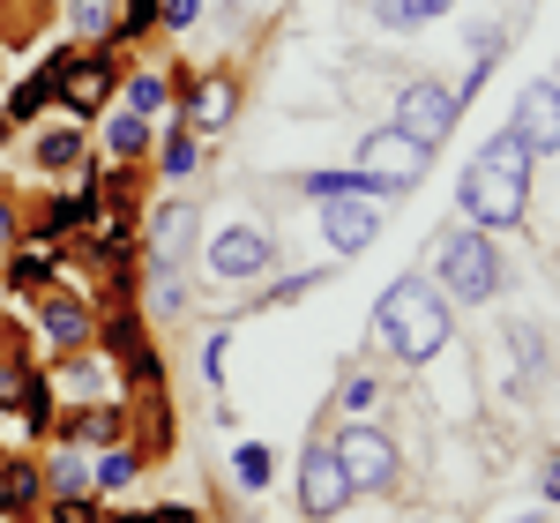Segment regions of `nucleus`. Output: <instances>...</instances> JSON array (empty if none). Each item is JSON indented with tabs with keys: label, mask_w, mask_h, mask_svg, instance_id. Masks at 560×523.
<instances>
[{
	"label": "nucleus",
	"mask_w": 560,
	"mask_h": 523,
	"mask_svg": "<svg viewBox=\"0 0 560 523\" xmlns=\"http://www.w3.org/2000/svg\"><path fill=\"white\" fill-rule=\"evenodd\" d=\"M456 218L478 232H516L530 218V142L516 128L486 135V150L456 173Z\"/></svg>",
	"instance_id": "f257e3e1"
},
{
	"label": "nucleus",
	"mask_w": 560,
	"mask_h": 523,
	"mask_svg": "<svg viewBox=\"0 0 560 523\" xmlns=\"http://www.w3.org/2000/svg\"><path fill=\"white\" fill-rule=\"evenodd\" d=\"M374 337H382L388 359H404V367H427V359H441L448 351V337H456V322H448V300L433 292V277H396L382 300H374Z\"/></svg>",
	"instance_id": "f03ea898"
},
{
	"label": "nucleus",
	"mask_w": 560,
	"mask_h": 523,
	"mask_svg": "<svg viewBox=\"0 0 560 523\" xmlns=\"http://www.w3.org/2000/svg\"><path fill=\"white\" fill-rule=\"evenodd\" d=\"M501 284H509V262L493 247V232L456 224V232L433 247V292L448 306H486V300H501Z\"/></svg>",
	"instance_id": "7ed1b4c3"
},
{
	"label": "nucleus",
	"mask_w": 560,
	"mask_h": 523,
	"mask_svg": "<svg viewBox=\"0 0 560 523\" xmlns=\"http://www.w3.org/2000/svg\"><path fill=\"white\" fill-rule=\"evenodd\" d=\"M351 165H359V173L396 202V195H411V187L427 179L433 150L419 142V135H404V128H366V135H359V150H351Z\"/></svg>",
	"instance_id": "20e7f679"
},
{
	"label": "nucleus",
	"mask_w": 560,
	"mask_h": 523,
	"mask_svg": "<svg viewBox=\"0 0 560 523\" xmlns=\"http://www.w3.org/2000/svg\"><path fill=\"white\" fill-rule=\"evenodd\" d=\"M329 449H337V464H345L351 493H396V479H404L396 441H388L382 427H366V419H351L345 434H329Z\"/></svg>",
	"instance_id": "39448f33"
},
{
	"label": "nucleus",
	"mask_w": 560,
	"mask_h": 523,
	"mask_svg": "<svg viewBox=\"0 0 560 523\" xmlns=\"http://www.w3.org/2000/svg\"><path fill=\"white\" fill-rule=\"evenodd\" d=\"M456 120H464L456 83H441V75H411V83L396 90V120H388V128H404V135H419L427 150H441V142L456 135Z\"/></svg>",
	"instance_id": "423d86ee"
},
{
	"label": "nucleus",
	"mask_w": 560,
	"mask_h": 523,
	"mask_svg": "<svg viewBox=\"0 0 560 523\" xmlns=\"http://www.w3.org/2000/svg\"><path fill=\"white\" fill-rule=\"evenodd\" d=\"M269 262H277V240H269V224H255V218H232L210 240V277L217 284H255V277H269Z\"/></svg>",
	"instance_id": "0eeeda50"
},
{
	"label": "nucleus",
	"mask_w": 560,
	"mask_h": 523,
	"mask_svg": "<svg viewBox=\"0 0 560 523\" xmlns=\"http://www.w3.org/2000/svg\"><path fill=\"white\" fill-rule=\"evenodd\" d=\"M351 501H359V493H351L337 449H329V441H306V456H300V516L306 523H337Z\"/></svg>",
	"instance_id": "6e6552de"
},
{
	"label": "nucleus",
	"mask_w": 560,
	"mask_h": 523,
	"mask_svg": "<svg viewBox=\"0 0 560 523\" xmlns=\"http://www.w3.org/2000/svg\"><path fill=\"white\" fill-rule=\"evenodd\" d=\"M187 255H195V202H158L142 218V262H150V277H179Z\"/></svg>",
	"instance_id": "1a4fd4ad"
},
{
	"label": "nucleus",
	"mask_w": 560,
	"mask_h": 523,
	"mask_svg": "<svg viewBox=\"0 0 560 523\" xmlns=\"http://www.w3.org/2000/svg\"><path fill=\"white\" fill-rule=\"evenodd\" d=\"M322 240H329L337 255H366V247L382 240V202H374V195H329V202H322Z\"/></svg>",
	"instance_id": "9d476101"
},
{
	"label": "nucleus",
	"mask_w": 560,
	"mask_h": 523,
	"mask_svg": "<svg viewBox=\"0 0 560 523\" xmlns=\"http://www.w3.org/2000/svg\"><path fill=\"white\" fill-rule=\"evenodd\" d=\"M113 90H120V60H113V53H75L68 75H60V97H68L75 120H97V113L113 105Z\"/></svg>",
	"instance_id": "9b49d317"
},
{
	"label": "nucleus",
	"mask_w": 560,
	"mask_h": 523,
	"mask_svg": "<svg viewBox=\"0 0 560 523\" xmlns=\"http://www.w3.org/2000/svg\"><path fill=\"white\" fill-rule=\"evenodd\" d=\"M38 329H45V345L60 351V359L97 351V314H90L75 292H38Z\"/></svg>",
	"instance_id": "f8f14e48"
},
{
	"label": "nucleus",
	"mask_w": 560,
	"mask_h": 523,
	"mask_svg": "<svg viewBox=\"0 0 560 523\" xmlns=\"http://www.w3.org/2000/svg\"><path fill=\"white\" fill-rule=\"evenodd\" d=\"M509 128L530 142V158H553V150H560V83H553V75H538V83L516 97Z\"/></svg>",
	"instance_id": "ddd939ff"
},
{
	"label": "nucleus",
	"mask_w": 560,
	"mask_h": 523,
	"mask_svg": "<svg viewBox=\"0 0 560 523\" xmlns=\"http://www.w3.org/2000/svg\"><path fill=\"white\" fill-rule=\"evenodd\" d=\"M179 113H187V128H195V135L232 128V113H240V83H232V75H202V83H195V97H187Z\"/></svg>",
	"instance_id": "4468645a"
},
{
	"label": "nucleus",
	"mask_w": 560,
	"mask_h": 523,
	"mask_svg": "<svg viewBox=\"0 0 560 523\" xmlns=\"http://www.w3.org/2000/svg\"><path fill=\"white\" fill-rule=\"evenodd\" d=\"M135 479H142V449H135L128 434L105 441V449L90 456V493H97V501H105V493H128Z\"/></svg>",
	"instance_id": "2eb2a0df"
},
{
	"label": "nucleus",
	"mask_w": 560,
	"mask_h": 523,
	"mask_svg": "<svg viewBox=\"0 0 560 523\" xmlns=\"http://www.w3.org/2000/svg\"><path fill=\"white\" fill-rule=\"evenodd\" d=\"M45 501V464L38 456H8L0 464V516H31Z\"/></svg>",
	"instance_id": "dca6fc26"
},
{
	"label": "nucleus",
	"mask_w": 560,
	"mask_h": 523,
	"mask_svg": "<svg viewBox=\"0 0 560 523\" xmlns=\"http://www.w3.org/2000/svg\"><path fill=\"white\" fill-rule=\"evenodd\" d=\"M0 277H8V292H31V300H38V292H52V277H60V255H52V247H23V255L8 247Z\"/></svg>",
	"instance_id": "f3484780"
},
{
	"label": "nucleus",
	"mask_w": 560,
	"mask_h": 523,
	"mask_svg": "<svg viewBox=\"0 0 560 523\" xmlns=\"http://www.w3.org/2000/svg\"><path fill=\"white\" fill-rule=\"evenodd\" d=\"M15 427L23 434H52L60 427V390L45 374H23V396H15Z\"/></svg>",
	"instance_id": "a211bd4d"
},
{
	"label": "nucleus",
	"mask_w": 560,
	"mask_h": 523,
	"mask_svg": "<svg viewBox=\"0 0 560 523\" xmlns=\"http://www.w3.org/2000/svg\"><path fill=\"white\" fill-rule=\"evenodd\" d=\"M195 165H202V135L187 128V113H173V128H165V142H158V173L195 179Z\"/></svg>",
	"instance_id": "6ab92c4d"
},
{
	"label": "nucleus",
	"mask_w": 560,
	"mask_h": 523,
	"mask_svg": "<svg viewBox=\"0 0 560 523\" xmlns=\"http://www.w3.org/2000/svg\"><path fill=\"white\" fill-rule=\"evenodd\" d=\"M52 97H60V75H52V68H38L31 83H15V90H8L0 120H8V128H31V120H38V113L52 105Z\"/></svg>",
	"instance_id": "aec40b11"
},
{
	"label": "nucleus",
	"mask_w": 560,
	"mask_h": 523,
	"mask_svg": "<svg viewBox=\"0 0 560 523\" xmlns=\"http://www.w3.org/2000/svg\"><path fill=\"white\" fill-rule=\"evenodd\" d=\"M150 142H158V135H150V120H142V113H128V105L105 120V158H113V165H135V158H150Z\"/></svg>",
	"instance_id": "412c9836"
},
{
	"label": "nucleus",
	"mask_w": 560,
	"mask_h": 523,
	"mask_svg": "<svg viewBox=\"0 0 560 523\" xmlns=\"http://www.w3.org/2000/svg\"><path fill=\"white\" fill-rule=\"evenodd\" d=\"M45 493H90V449L83 441H60L45 456Z\"/></svg>",
	"instance_id": "4be33fe9"
},
{
	"label": "nucleus",
	"mask_w": 560,
	"mask_h": 523,
	"mask_svg": "<svg viewBox=\"0 0 560 523\" xmlns=\"http://www.w3.org/2000/svg\"><path fill=\"white\" fill-rule=\"evenodd\" d=\"M31 165H38V173H75V165H83V135L75 128H45L38 142H31Z\"/></svg>",
	"instance_id": "5701e85b"
},
{
	"label": "nucleus",
	"mask_w": 560,
	"mask_h": 523,
	"mask_svg": "<svg viewBox=\"0 0 560 523\" xmlns=\"http://www.w3.org/2000/svg\"><path fill=\"white\" fill-rule=\"evenodd\" d=\"M456 0H374V23L382 31H419V23H433V15H448Z\"/></svg>",
	"instance_id": "b1692460"
},
{
	"label": "nucleus",
	"mask_w": 560,
	"mask_h": 523,
	"mask_svg": "<svg viewBox=\"0 0 560 523\" xmlns=\"http://www.w3.org/2000/svg\"><path fill=\"white\" fill-rule=\"evenodd\" d=\"M120 23V0H68V31L75 38H113Z\"/></svg>",
	"instance_id": "393cba45"
},
{
	"label": "nucleus",
	"mask_w": 560,
	"mask_h": 523,
	"mask_svg": "<svg viewBox=\"0 0 560 523\" xmlns=\"http://www.w3.org/2000/svg\"><path fill=\"white\" fill-rule=\"evenodd\" d=\"M165 105H173V83H165V75H150V68H142V75H128V113L158 120Z\"/></svg>",
	"instance_id": "a878e982"
},
{
	"label": "nucleus",
	"mask_w": 560,
	"mask_h": 523,
	"mask_svg": "<svg viewBox=\"0 0 560 523\" xmlns=\"http://www.w3.org/2000/svg\"><path fill=\"white\" fill-rule=\"evenodd\" d=\"M232 486H240V493H261V486H269V449H261V441H240V449H232Z\"/></svg>",
	"instance_id": "bb28decb"
},
{
	"label": "nucleus",
	"mask_w": 560,
	"mask_h": 523,
	"mask_svg": "<svg viewBox=\"0 0 560 523\" xmlns=\"http://www.w3.org/2000/svg\"><path fill=\"white\" fill-rule=\"evenodd\" d=\"M337 404H345L351 419H366V411L382 404V382H374V374H345V390H337Z\"/></svg>",
	"instance_id": "cd10ccee"
},
{
	"label": "nucleus",
	"mask_w": 560,
	"mask_h": 523,
	"mask_svg": "<svg viewBox=\"0 0 560 523\" xmlns=\"http://www.w3.org/2000/svg\"><path fill=\"white\" fill-rule=\"evenodd\" d=\"M158 8H165V0H120L113 38H142V31H158Z\"/></svg>",
	"instance_id": "c85d7f7f"
},
{
	"label": "nucleus",
	"mask_w": 560,
	"mask_h": 523,
	"mask_svg": "<svg viewBox=\"0 0 560 523\" xmlns=\"http://www.w3.org/2000/svg\"><path fill=\"white\" fill-rule=\"evenodd\" d=\"M314 284H329V269H300V277H277V284H269L261 300H269V306H292V300H306Z\"/></svg>",
	"instance_id": "c756f323"
},
{
	"label": "nucleus",
	"mask_w": 560,
	"mask_h": 523,
	"mask_svg": "<svg viewBox=\"0 0 560 523\" xmlns=\"http://www.w3.org/2000/svg\"><path fill=\"white\" fill-rule=\"evenodd\" d=\"M224 359H232V329L202 337V382H210V390H224Z\"/></svg>",
	"instance_id": "7c9ffc66"
},
{
	"label": "nucleus",
	"mask_w": 560,
	"mask_h": 523,
	"mask_svg": "<svg viewBox=\"0 0 560 523\" xmlns=\"http://www.w3.org/2000/svg\"><path fill=\"white\" fill-rule=\"evenodd\" d=\"M195 23H202V0H165L158 8V31H173V38H187Z\"/></svg>",
	"instance_id": "2f4dec72"
},
{
	"label": "nucleus",
	"mask_w": 560,
	"mask_h": 523,
	"mask_svg": "<svg viewBox=\"0 0 560 523\" xmlns=\"http://www.w3.org/2000/svg\"><path fill=\"white\" fill-rule=\"evenodd\" d=\"M23 374H31V367H23L15 351H0V411H15V396H23Z\"/></svg>",
	"instance_id": "473e14b6"
},
{
	"label": "nucleus",
	"mask_w": 560,
	"mask_h": 523,
	"mask_svg": "<svg viewBox=\"0 0 560 523\" xmlns=\"http://www.w3.org/2000/svg\"><path fill=\"white\" fill-rule=\"evenodd\" d=\"M113 523H195V509L187 501H165V509H128V516H113Z\"/></svg>",
	"instance_id": "72a5a7b5"
},
{
	"label": "nucleus",
	"mask_w": 560,
	"mask_h": 523,
	"mask_svg": "<svg viewBox=\"0 0 560 523\" xmlns=\"http://www.w3.org/2000/svg\"><path fill=\"white\" fill-rule=\"evenodd\" d=\"M538 493H546V501L560 509V456H546V472H538Z\"/></svg>",
	"instance_id": "f704fd0d"
},
{
	"label": "nucleus",
	"mask_w": 560,
	"mask_h": 523,
	"mask_svg": "<svg viewBox=\"0 0 560 523\" xmlns=\"http://www.w3.org/2000/svg\"><path fill=\"white\" fill-rule=\"evenodd\" d=\"M15 232H23V218H15V202H0V247H15Z\"/></svg>",
	"instance_id": "c9c22d12"
},
{
	"label": "nucleus",
	"mask_w": 560,
	"mask_h": 523,
	"mask_svg": "<svg viewBox=\"0 0 560 523\" xmlns=\"http://www.w3.org/2000/svg\"><path fill=\"white\" fill-rule=\"evenodd\" d=\"M501 523H546V516H501Z\"/></svg>",
	"instance_id": "e433bc0d"
},
{
	"label": "nucleus",
	"mask_w": 560,
	"mask_h": 523,
	"mask_svg": "<svg viewBox=\"0 0 560 523\" xmlns=\"http://www.w3.org/2000/svg\"><path fill=\"white\" fill-rule=\"evenodd\" d=\"M0 142H8V120H0Z\"/></svg>",
	"instance_id": "4c0bfd02"
},
{
	"label": "nucleus",
	"mask_w": 560,
	"mask_h": 523,
	"mask_svg": "<svg viewBox=\"0 0 560 523\" xmlns=\"http://www.w3.org/2000/svg\"><path fill=\"white\" fill-rule=\"evenodd\" d=\"M0 262H8V247H0Z\"/></svg>",
	"instance_id": "58836bf2"
},
{
	"label": "nucleus",
	"mask_w": 560,
	"mask_h": 523,
	"mask_svg": "<svg viewBox=\"0 0 560 523\" xmlns=\"http://www.w3.org/2000/svg\"><path fill=\"white\" fill-rule=\"evenodd\" d=\"M553 83H560V75H553Z\"/></svg>",
	"instance_id": "ea45409f"
}]
</instances>
